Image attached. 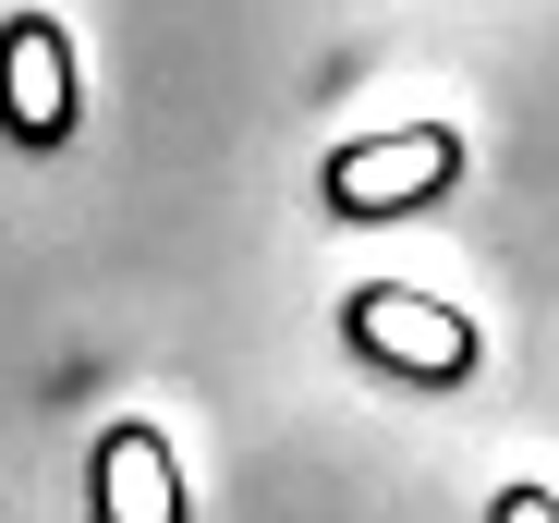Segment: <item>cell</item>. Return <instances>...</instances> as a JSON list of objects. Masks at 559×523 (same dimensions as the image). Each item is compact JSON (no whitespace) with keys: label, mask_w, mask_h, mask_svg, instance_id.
Masks as SVG:
<instances>
[{"label":"cell","mask_w":559,"mask_h":523,"mask_svg":"<svg viewBox=\"0 0 559 523\" xmlns=\"http://www.w3.org/2000/svg\"><path fill=\"white\" fill-rule=\"evenodd\" d=\"M341 341L353 354H378L390 378H475V329H462L438 293H414V281H353L341 293Z\"/></svg>","instance_id":"6da1fadb"},{"label":"cell","mask_w":559,"mask_h":523,"mask_svg":"<svg viewBox=\"0 0 559 523\" xmlns=\"http://www.w3.org/2000/svg\"><path fill=\"white\" fill-rule=\"evenodd\" d=\"M450 183H462V134L450 122H402V134H365V146L329 158V207L341 219H402V207H426Z\"/></svg>","instance_id":"7a4b0ae2"},{"label":"cell","mask_w":559,"mask_h":523,"mask_svg":"<svg viewBox=\"0 0 559 523\" xmlns=\"http://www.w3.org/2000/svg\"><path fill=\"white\" fill-rule=\"evenodd\" d=\"M0 134L13 146H61L73 134V37L49 13L0 25Z\"/></svg>","instance_id":"3957f363"},{"label":"cell","mask_w":559,"mask_h":523,"mask_svg":"<svg viewBox=\"0 0 559 523\" xmlns=\"http://www.w3.org/2000/svg\"><path fill=\"white\" fill-rule=\"evenodd\" d=\"M98 523H182V463L158 426H110L98 439Z\"/></svg>","instance_id":"277c9868"},{"label":"cell","mask_w":559,"mask_h":523,"mask_svg":"<svg viewBox=\"0 0 559 523\" xmlns=\"http://www.w3.org/2000/svg\"><path fill=\"white\" fill-rule=\"evenodd\" d=\"M487 523H559V499H547V487H499V511H487Z\"/></svg>","instance_id":"5b68a950"}]
</instances>
